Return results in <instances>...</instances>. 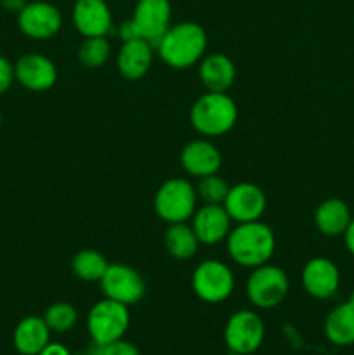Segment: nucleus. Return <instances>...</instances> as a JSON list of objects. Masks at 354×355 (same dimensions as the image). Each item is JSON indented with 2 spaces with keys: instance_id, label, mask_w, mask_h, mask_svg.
<instances>
[{
  "instance_id": "6e6552de",
  "label": "nucleus",
  "mask_w": 354,
  "mask_h": 355,
  "mask_svg": "<svg viewBox=\"0 0 354 355\" xmlns=\"http://www.w3.org/2000/svg\"><path fill=\"white\" fill-rule=\"evenodd\" d=\"M99 283L104 298L127 307L139 304L146 295L144 277L139 270L125 263H110Z\"/></svg>"
},
{
  "instance_id": "c85d7f7f",
  "label": "nucleus",
  "mask_w": 354,
  "mask_h": 355,
  "mask_svg": "<svg viewBox=\"0 0 354 355\" xmlns=\"http://www.w3.org/2000/svg\"><path fill=\"white\" fill-rule=\"evenodd\" d=\"M14 64L7 58L0 55V96L10 89L14 82Z\"/></svg>"
},
{
  "instance_id": "7c9ffc66",
  "label": "nucleus",
  "mask_w": 354,
  "mask_h": 355,
  "mask_svg": "<svg viewBox=\"0 0 354 355\" xmlns=\"http://www.w3.org/2000/svg\"><path fill=\"white\" fill-rule=\"evenodd\" d=\"M38 355H71V352L65 345H61V343L49 342V345Z\"/></svg>"
},
{
  "instance_id": "473e14b6",
  "label": "nucleus",
  "mask_w": 354,
  "mask_h": 355,
  "mask_svg": "<svg viewBox=\"0 0 354 355\" xmlns=\"http://www.w3.org/2000/svg\"><path fill=\"white\" fill-rule=\"evenodd\" d=\"M344 243H346V248H347V252L351 253V255L354 257V217H353V220H351V224H349V227H347V231L344 232Z\"/></svg>"
},
{
  "instance_id": "aec40b11",
  "label": "nucleus",
  "mask_w": 354,
  "mask_h": 355,
  "mask_svg": "<svg viewBox=\"0 0 354 355\" xmlns=\"http://www.w3.org/2000/svg\"><path fill=\"white\" fill-rule=\"evenodd\" d=\"M198 76L207 92H226L235 83L236 66L226 54H210L201 58Z\"/></svg>"
},
{
  "instance_id": "f704fd0d",
  "label": "nucleus",
  "mask_w": 354,
  "mask_h": 355,
  "mask_svg": "<svg viewBox=\"0 0 354 355\" xmlns=\"http://www.w3.org/2000/svg\"><path fill=\"white\" fill-rule=\"evenodd\" d=\"M226 355H243V354H238V352H228Z\"/></svg>"
},
{
  "instance_id": "bb28decb",
  "label": "nucleus",
  "mask_w": 354,
  "mask_h": 355,
  "mask_svg": "<svg viewBox=\"0 0 354 355\" xmlns=\"http://www.w3.org/2000/svg\"><path fill=\"white\" fill-rule=\"evenodd\" d=\"M229 193V186L222 177H219L217 173H212V175L201 177L198 180L196 186V194L198 200L203 201L205 205H224L226 196Z\"/></svg>"
},
{
  "instance_id": "a878e982",
  "label": "nucleus",
  "mask_w": 354,
  "mask_h": 355,
  "mask_svg": "<svg viewBox=\"0 0 354 355\" xmlns=\"http://www.w3.org/2000/svg\"><path fill=\"white\" fill-rule=\"evenodd\" d=\"M76 309L68 302H56L49 305L44 314L45 324L49 326L52 333H66L76 324Z\"/></svg>"
},
{
  "instance_id": "20e7f679",
  "label": "nucleus",
  "mask_w": 354,
  "mask_h": 355,
  "mask_svg": "<svg viewBox=\"0 0 354 355\" xmlns=\"http://www.w3.org/2000/svg\"><path fill=\"white\" fill-rule=\"evenodd\" d=\"M196 187L186 179L172 177L156 189L155 211L167 224H183L196 211Z\"/></svg>"
},
{
  "instance_id": "2f4dec72",
  "label": "nucleus",
  "mask_w": 354,
  "mask_h": 355,
  "mask_svg": "<svg viewBox=\"0 0 354 355\" xmlns=\"http://www.w3.org/2000/svg\"><path fill=\"white\" fill-rule=\"evenodd\" d=\"M28 3V0H0V6L3 7L9 12H19L24 6Z\"/></svg>"
},
{
  "instance_id": "6ab92c4d",
  "label": "nucleus",
  "mask_w": 354,
  "mask_h": 355,
  "mask_svg": "<svg viewBox=\"0 0 354 355\" xmlns=\"http://www.w3.org/2000/svg\"><path fill=\"white\" fill-rule=\"evenodd\" d=\"M51 329L44 318L28 315L21 319L12 333L14 349L21 355H38L51 342Z\"/></svg>"
},
{
  "instance_id": "39448f33",
  "label": "nucleus",
  "mask_w": 354,
  "mask_h": 355,
  "mask_svg": "<svg viewBox=\"0 0 354 355\" xmlns=\"http://www.w3.org/2000/svg\"><path fill=\"white\" fill-rule=\"evenodd\" d=\"M130 324L128 307L103 298L87 314V331L96 345H110L124 338Z\"/></svg>"
},
{
  "instance_id": "c9c22d12",
  "label": "nucleus",
  "mask_w": 354,
  "mask_h": 355,
  "mask_svg": "<svg viewBox=\"0 0 354 355\" xmlns=\"http://www.w3.org/2000/svg\"><path fill=\"white\" fill-rule=\"evenodd\" d=\"M351 298H353V300H354V293H353V297H351Z\"/></svg>"
},
{
  "instance_id": "0eeeda50",
  "label": "nucleus",
  "mask_w": 354,
  "mask_h": 355,
  "mask_svg": "<svg viewBox=\"0 0 354 355\" xmlns=\"http://www.w3.org/2000/svg\"><path fill=\"white\" fill-rule=\"evenodd\" d=\"M191 286L194 295L205 304H222L235 290V276L224 262L208 259L196 266Z\"/></svg>"
},
{
  "instance_id": "f8f14e48",
  "label": "nucleus",
  "mask_w": 354,
  "mask_h": 355,
  "mask_svg": "<svg viewBox=\"0 0 354 355\" xmlns=\"http://www.w3.org/2000/svg\"><path fill=\"white\" fill-rule=\"evenodd\" d=\"M267 207L264 191L252 182H239L229 187V193L224 200V208L233 222L245 224V222L260 220Z\"/></svg>"
},
{
  "instance_id": "b1692460",
  "label": "nucleus",
  "mask_w": 354,
  "mask_h": 355,
  "mask_svg": "<svg viewBox=\"0 0 354 355\" xmlns=\"http://www.w3.org/2000/svg\"><path fill=\"white\" fill-rule=\"evenodd\" d=\"M110 262L106 257L97 250H82L76 253L71 260V270L78 279L87 281V283H94V281H101V277L106 272Z\"/></svg>"
},
{
  "instance_id": "f257e3e1",
  "label": "nucleus",
  "mask_w": 354,
  "mask_h": 355,
  "mask_svg": "<svg viewBox=\"0 0 354 355\" xmlns=\"http://www.w3.org/2000/svg\"><path fill=\"white\" fill-rule=\"evenodd\" d=\"M207 31L194 21L172 24L156 44L158 55L174 69H187L201 61L207 51Z\"/></svg>"
},
{
  "instance_id": "393cba45",
  "label": "nucleus",
  "mask_w": 354,
  "mask_h": 355,
  "mask_svg": "<svg viewBox=\"0 0 354 355\" xmlns=\"http://www.w3.org/2000/svg\"><path fill=\"white\" fill-rule=\"evenodd\" d=\"M111 54V44L106 37H89L78 49V61L83 68L97 69L106 64Z\"/></svg>"
},
{
  "instance_id": "1a4fd4ad",
  "label": "nucleus",
  "mask_w": 354,
  "mask_h": 355,
  "mask_svg": "<svg viewBox=\"0 0 354 355\" xmlns=\"http://www.w3.org/2000/svg\"><path fill=\"white\" fill-rule=\"evenodd\" d=\"M266 335V328L260 315L253 311L235 312L228 319L224 328V342L229 352L250 355L260 349Z\"/></svg>"
},
{
  "instance_id": "dca6fc26",
  "label": "nucleus",
  "mask_w": 354,
  "mask_h": 355,
  "mask_svg": "<svg viewBox=\"0 0 354 355\" xmlns=\"http://www.w3.org/2000/svg\"><path fill=\"white\" fill-rule=\"evenodd\" d=\"M231 222L224 205H203L191 217V227L200 245H217L228 239Z\"/></svg>"
},
{
  "instance_id": "9d476101",
  "label": "nucleus",
  "mask_w": 354,
  "mask_h": 355,
  "mask_svg": "<svg viewBox=\"0 0 354 355\" xmlns=\"http://www.w3.org/2000/svg\"><path fill=\"white\" fill-rule=\"evenodd\" d=\"M17 26L31 40H49L61 30V10L45 0H33L17 12Z\"/></svg>"
},
{
  "instance_id": "72a5a7b5",
  "label": "nucleus",
  "mask_w": 354,
  "mask_h": 355,
  "mask_svg": "<svg viewBox=\"0 0 354 355\" xmlns=\"http://www.w3.org/2000/svg\"><path fill=\"white\" fill-rule=\"evenodd\" d=\"M2 121H3V116H2V110H0V127H2Z\"/></svg>"
},
{
  "instance_id": "412c9836",
  "label": "nucleus",
  "mask_w": 354,
  "mask_h": 355,
  "mask_svg": "<svg viewBox=\"0 0 354 355\" xmlns=\"http://www.w3.org/2000/svg\"><path fill=\"white\" fill-rule=\"evenodd\" d=\"M353 220L349 205L340 198L321 201L314 211V225L326 238H340Z\"/></svg>"
},
{
  "instance_id": "c756f323",
  "label": "nucleus",
  "mask_w": 354,
  "mask_h": 355,
  "mask_svg": "<svg viewBox=\"0 0 354 355\" xmlns=\"http://www.w3.org/2000/svg\"><path fill=\"white\" fill-rule=\"evenodd\" d=\"M118 35H120L121 42H128V40H135V38H141L137 33V28H135L134 21L127 19L118 26Z\"/></svg>"
},
{
  "instance_id": "ddd939ff",
  "label": "nucleus",
  "mask_w": 354,
  "mask_h": 355,
  "mask_svg": "<svg viewBox=\"0 0 354 355\" xmlns=\"http://www.w3.org/2000/svg\"><path fill=\"white\" fill-rule=\"evenodd\" d=\"M302 286L309 297L316 300H328L339 291V267L326 257H314L307 260L302 269Z\"/></svg>"
},
{
  "instance_id": "5701e85b",
  "label": "nucleus",
  "mask_w": 354,
  "mask_h": 355,
  "mask_svg": "<svg viewBox=\"0 0 354 355\" xmlns=\"http://www.w3.org/2000/svg\"><path fill=\"white\" fill-rule=\"evenodd\" d=\"M163 245H165L167 253L174 260L184 262L196 255L200 241H198L193 227L183 222V224H169V229L163 234Z\"/></svg>"
},
{
  "instance_id": "9b49d317",
  "label": "nucleus",
  "mask_w": 354,
  "mask_h": 355,
  "mask_svg": "<svg viewBox=\"0 0 354 355\" xmlns=\"http://www.w3.org/2000/svg\"><path fill=\"white\" fill-rule=\"evenodd\" d=\"M130 19L139 37L156 45L172 26V3L170 0H137Z\"/></svg>"
},
{
  "instance_id": "cd10ccee",
  "label": "nucleus",
  "mask_w": 354,
  "mask_h": 355,
  "mask_svg": "<svg viewBox=\"0 0 354 355\" xmlns=\"http://www.w3.org/2000/svg\"><path fill=\"white\" fill-rule=\"evenodd\" d=\"M96 355H141L134 343L125 342L124 338L110 345H96Z\"/></svg>"
},
{
  "instance_id": "7ed1b4c3",
  "label": "nucleus",
  "mask_w": 354,
  "mask_h": 355,
  "mask_svg": "<svg viewBox=\"0 0 354 355\" xmlns=\"http://www.w3.org/2000/svg\"><path fill=\"white\" fill-rule=\"evenodd\" d=\"M189 120L198 134L221 137L236 125L238 106L226 92H207L193 104Z\"/></svg>"
},
{
  "instance_id": "4468645a",
  "label": "nucleus",
  "mask_w": 354,
  "mask_h": 355,
  "mask_svg": "<svg viewBox=\"0 0 354 355\" xmlns=\"http://www.w3.org/2000/svg\"><path fill=\"white\" fill-rule=\"evenodd\" d=\"M14 78L31 92H44L58 82V68L47 55L24 54L14 64Z\"/></svg>"
},
{
  "instance_id": "423d86ee",
  "label": "nucleus",
  "mask_w": 354,
  "mask_h": 355,
  "mask_svg": "<svg viewBox=\"0 0 354 355\" xmlns=\"http://www.w3.org/2000/svg\"><path fill=\"white\" fill-rule=\"evenodd\" d=\"M290 281L281 267L264 263L255 267L246 281V297L257 309H274L287 298Z\"/></svg>"
},
{
  "instance_id": "a211bd4d",
  "label": "nucleus",
  "mask_w": 354,
  "mask_h": 355,
  "mask_svg": "<svg viewBox=\"0 0 354 355\" xmlns=\"http://www.w3.org/2000/svg\"><path fill=\"white\" fill-rule=\"evenodd\" d=\"M153 62L151 44L144 38L124 42L117 54V69L124 78L135 82L149 71Z\"/></svg>"
},
{
  "instance_id": "2eb2a0df",
  "label": "nucleus",
  "mask_w": 354,
  "mask_h": 355,
  "mask_svg": "<svg viewBox=\"0 0 354 355\" xmlns=\"http://www.w3.org/2000/svg\"><path fill=\"white\" fill-rule=\"evenodd\" d=\"M75 30L83 37H106L113 28V14L106 0H75L71 9Z\"/></svg>"
},
{
  "instance_id": "f03ea898",
  "label": "nucleus",
  "mask_w": 354,
  "mask_h": 355,
  "mask_svg": "<svg viewBox=\"0 0 354 355\" xmlns=\"http://www.w3.org/2000/svg\"><path fill=\"white\" fill-rule=\"evenodd\" d=\"M276 250L273 229L260 220L238 224L228 236V253L233 262L242 267H255L269 263Z\"/></svg>"
},
{
  "instance_id": "4be33fe9",
  "label": "nucleus",
  "mask_w": 354,
  "mask_h": 355,
  "mask_svg": "<svg viewBox=\"0 0 354 355\" xmlns=\"http://www.w3.org/2000/svg\"><path fill=\"white\" fill-rule=\"evenodd\" d=\"M326 340L335 347L354 345V300L342 302L328 312L323 324Z\"/></svg>"
},
{
  "instance_id": "f3484780",
  "label": "nucleus",
  "mask_w": 354,
  "mask_h": 355,
  "mask_svg": "<svg viewBox=\"0 0 354 355\" xmlns=\"http://www.w3.org/2000/svg\"><path fill=\"white\" fill-rule=\"evenodd\" d=\"M180 165L184 172L191 177H207L217 173L222 165V156L219 149L207 139H196L187 142L180 153Z\"/></svg>"
}]
</instances>
